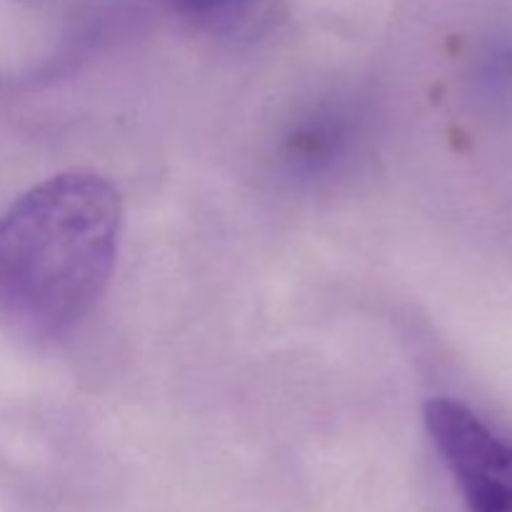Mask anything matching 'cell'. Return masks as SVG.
Segmentation results:
<instances>
[{"instance_id":"6da1fadb","label":"cell","mask_w":512,"mask_h":512,"mask_svg":"<svg viewBox=\"0 0 512 512\" xmlns=\"http://www.w3.org/2000/svg\"><path fill=\"white\" fill-rule=\"evenodd\" d=\"M123 205L95 173H63L0 215V318L58 335L103 295L118 255Z\"/></svg>"},{"instance_id":"7a4b0ae2","label":"cell","mask_w":512,"mask_h":512,"mask_svg":"<svg viewBox=\"0 0 512 512\" xmlns=\"http://www.w3.org/2000/svg\"><path fill=\"white\" fill-rule=\"evenodd\" d=\"M425 425L470 512H512V443L468 405L430 400Z\"/></svg>"},{"instance_id":"3957f363","label":"cell","mask_w":512,"mask_h":512,"mask_svg":"<svg viewBox=\"0 0 512 512\" xmlns=\"http://www.w3.org/2000/svg\"><path fill=\"white\" fill-rule=\"evenodd\" d=\"M173 10L185 18L200 20V23H223L253 10L263 0H165Z\"/></svg>"}]
</instances>
